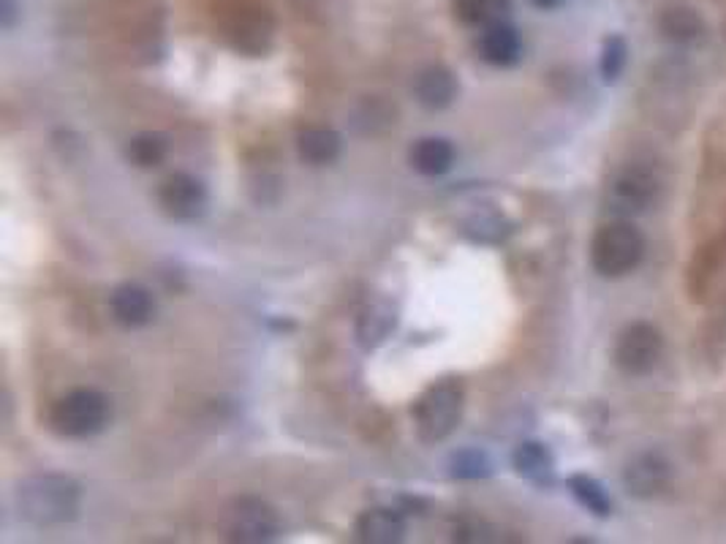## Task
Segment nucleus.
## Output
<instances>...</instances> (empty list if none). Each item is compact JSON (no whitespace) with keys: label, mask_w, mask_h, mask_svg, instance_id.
Instances as JSON below:
<instances>
[{"label":"nucleus","mask_w":726,"mask_h":544,"mask_svg":"<svg viewBox=\"0 0 726 544\" xmlns=\"http://www.w3.org/2000/svg\"><path fill=\"white\" fill-rule=\"evenodd\" d=\"M110 311L112 316H115L117 325L128 327V330H137V327H144L153 321L155 300L144 287L123 283V287H117L115 292H112Z\"/></svg>","instance_id":"nucleus-9"},{"label":"nucleus","mask_w":726,"mask_h":544,"mask_svg":"<svg viewBox=\"0 0 726 544\" xmlns=\"http://www.w3.org/2000/svg\"><path fill=\"white\" fill-rule=\"evenodd\" d=\"M395 321H397L395 311H392L386 303L370 305V308L362 314V319H359L357 327L359 343H362L365 349L379 346V343L390 336V330H395Z\"/></svg>","instance_id":"nucleus-19"},{"label":"nucleus","mask_w":726,"mask_h":544,"mask_svg":"<svg viewBox=\"0 0 726 544\" xmlns=\"http://www.w3.org/2000/svg\"><path fill=\"white\" fill-rule=\"evenodd\" d=\"M479 55L482 61H487L491 66H512L523 55V41H520L518 28H512L509 23H493L487 28H482L479 36Z\"/></svg>","instance_id":"nucleus-11"},{"label":"nucleus","mask_w":726,"mask_h":544,"mask_svg":"<svg viewBox=\"0 0 726 544\" xmlns=\"http://www.w3.org/2000/svg\"><path fill=\"white\" fill-rule=\"evenodd\" d=\"M166 153H169V144H166L161 134H139L126 148L128 161L139 166V169H153V166H158L166 159Z\"/></svg>","instance_id":"nucleus-20"},{"label":"nucleus","mask_w":726,"mask_h":544,"mask_svg":"<svg viewBox=\"0 0 726 544\" xmlns=\"http://www.w3.org/2000/svg\"><path fill=\"white\" fill-rule=\"evenodd\" d=\"M462 401H466V392H462L460 381L444 379L430 387L413 406V428H417L419 441L438 444V441L449 439L462 417Z\"/></svg>","instance_id":"nucleus-2"},{"label":"nucleus","mask_w":726,"mask_h":544,"mask_svg":"<svg viewBox=\"0 0 726 544\" xmlns=\"http://www.w3.org/2000/svg\"><path fill=\"white\" fill-rule=\"evenodd\" d=\"M623 66H626V41L621 36H612L604 45V55H601V74L607 83L621 77Z\"/></svg>","instance_id":"nucleus-23"},{"label":"nucleus","mask_w":726,"mask_h":544,"mask_svg":"<svg viewBox=\"0 0 726 544\" xmlns=\"http://www.w3.org/2000/svg\"><path fill=\"white\" fill-rule=\"evenodd\" d=\"M215 23L220 25L226 39L234 41V47L251 52L265 50L272 34L270 9L262 0H218Z\"/></svg>","instance_id":"nucleus-5"},{"label":"nucleus","mask_w":726,"mask_h":544,"mask_svg":"<svg viewBox=\"0 0 726 544\" xmlns=\"http://www.w3.org/2000/svg\"><path fill=\"white\" fill-rule=\"evenodd\" d=\"M406 536V520L400 511L375 506L359 515L357 520V539L368 544H392Z\"/></svg>","instance_id":"nucleus-12"},{"label":"nucleus","mask_w":726,"mask_h":544,"mask_svg":"<svg viewBox=\"0 0 726 544\" xmlns=\"http://www.w3.org/2000/svg\"><path fill=\"white\" fill-rule=\"evenodd\" d=\"M569 490H572L574 498H577L588 511H594V515H599V517L610 515V509H612L610 495H607V490L601 488L594 477L574 473V477L569 479Z\"/></svg>","instance_id":"nucleus-21"},{"label":"nucleus","mask_w":726,"mask_h":544,"mask_svg":"<svg viewBox=\"0 0 726 544\" xmlns=\"http://www.w3.org/2000/svg\"><path fill=\"white\" fill-rule=\"evenodd\" d=\"M297 150L300 159L308 161L314 166H324L332 164L341 153V137H337L332 128H305L303 134L297 137Z\"/></svg>","instance_id":"nucleus-15"},{"label":"nucleus","mask_w":726,"mask_h":544,"mask_svg":"<svg viewBox=\"0 0 726 544\" xmlns=\"http://www.w3.org/2000/svg\"><path fill=\"white\" fill-rule=\"evenodd\" d=\"M655 180L642 169H626L615 177L610 188V202L615 213L632 215L645 210V204L653 199Z\"/></svg>","instance_id":"nucleus-10"},{"label":"nucleus","mask_w":726,"mask_h":544,"mask_svg":"<svg viewBox=\"0 0 726 544\" xmlns=\"http://www.w3.org/2000/svg\"><path fill=\"white\" fill-rule=\"evenodd\" d=\"M664 30L672 39H691L699 34V20L688 9H672L664 17Z\"/></svg>","instance_id":"nucleus-24"},{"label":"nucleus","mask_w":726,"mask_h":544,"mask_svg":"<svg viewBox=\"0 0 726 544\" xmlns=\"http://www.w3.org/2000/svg\"><path fill=\"white\" fill-rule=\"evenodd\" d=\"M408 161H411V166L419 175L438 177L444 172H449L451 164H455V148H451L449 139L424 137L413 144L411 153H408Z\"/></svg>","instance_id":"nucleus-14"},{"label":"nucleus","mask_w":726,"mask_h":544,"mask_svg":"<svg viewBox=\"0 0 726 544\" xmlns=\"http://www.w3.org/2000/svg\"><path fill=\"white\" fill-rule=\"evenodd\" d=\"M20 515L39 528L72 522L79 511V484L61 473H41L17 488Z\"/></svg>","instance_id":"nucleus-1"},{"label":"nucleus","mask_w":726,"mask_h":544,"mask_svg":"<svg viewBox=\"0 0 726 544\" xmlns=\"http://www.w3.org/2000/svg\"><path fill=\"white\" fill-rule=\"evenodd\" d=\"M413 96L428 110H444L457 96L455 74L444 66L424 68V72H419L417 83H413Z\"/></svg>","instance_id":"nucleus-13"},{"label":"nucleus","mask_w":726,"mask_h":544,"mask_svg":"<svg viewBox=\"0 0 726 544\" xmlns=\"http://www.w3.org/2000/svg\"><path fill=\"white\" fill-rule=\"evenodd\" d=\"M661 357V332L653 325H637L626 327L615 343V363L623 374L628 376H645L659 365Z\"/></svg>","instance_id":"nucleus-7"},{"label":"nucleus","mask_w":726,"mask_h":544,"mask_svg":"<svg viewBox=\"0 0 726 544\" xmlns=\"http://www.w3.org/2000/svg\"><path fill=\"white\" fill-rule=\"evenodd\" d=\"M626 484L634 495H653L666 484V466L655 455H642L626 468Z\"/></svg>","instance_id":"nucleus-18"},{"label":"nucleus","mask_w":726,"mask_h":544,"mask_svg":"<svg viewBox=\"0 0 726 544\" xmlns=\"http://www.w3.org/2000/svg\"><path fill=\"white\" fill-rule=\"evenodd\" d=\"M220 531H224L229 542H270L281 531V520H278V511L267 501L254 498V495H242V498H234L224 509Z\"/></svg>","instance_id":"nucleus-6"},{"label":"nucleus","mask_w":726,"mask_h":544,"mask_svg":"<svg viewBox=\"0 0 726 544\" xmlns=\"http://www.w3.org/2000/svg\"><path fill=\"white\" fill-rule=\"evenodd\" d=\"M455 17L471 28H487L493 23H501L512 9V0H455Z\"/></svg>","instance_id":"nucleus-17"},{"label":"nucleus","mask_w":726,"mask_h":544,"mask_svg":"<svg viewBox=\"0 0 726 544\" xmlns=\"http://www.w3.org/2000/svg\"><path fill=\"white\" fill-rule=\"evenodd\" d=\"M531 3H534V7H539V9H558L563 0H531Z\"/></svg>","instance_id":"nucleus-26"},{"label":"nucleus","mask_w":726,"mask_h":544,"mask_svg":"<svg viewBox=\"0 0 726 544\" xmlns=\"http://www.w3.org/2000/svg\"><path fill=\"white\" fill-rule=\"evenodd\" d=\"M514 468L523 473L525 479H531L534 484H552V455L547 452L545 444H536V441H525L514 450Z\"/></svg>","instance_id":"nucleus-16"},{"label":"nucleus","mask_w":726,"mask_h":544,"mask_svg":"<svg viewBox=\"0 0 726 544\" xmlns=\"http://www.w3.org/2000/svg\"><path fill=\"white\" fill-rule=\"evenodd\" d=\"M158 204L171 218L193 220L196 215H202L204 204H207V191H204V186L193 175L175 172V175H169L161 182Z\"/></svg>","instance_id":"nucleus-8"},{"label":"nucleus","mask_w":726,"mask_h":544,"mask_svg":"<svg viewBox=\"0 0 726 544\" xmlns=\"http://www.w3.org/2000/svg\"><path fill=\"white\" fill-rule=\"evenodd\" d=\"M645 240L628 220H612L596 231L590 242V262L596 273L607 278H621L642 262Z\"/></svg>","instance_id":"nucleus-4"},{"label":"nucleus","mask_w":726,"mask_h":544,"mask_svg":"<svg viewBox=\"0 0 726 544\" xmlns=\"http://www.w3.org/2000/svg\"><path fill=\"white\" fill-rule=\"evenodd\" d=\"M451 473L460 479H479L491 473V460L479 450H462L451 457Z\"/></svg>","instance_id":"nucleus-22"},{"label":"nucleus","mask_w":726,"mask_h":544,"mask_svg":"<svg viewBox=\"0 0 726 544\" xmlns=\"http://www.w3.org/2000/svg\"><path fill=\"white\" fill-rule=\"evenodd\" d=\"M110 397L99 390H74L63 395L50 412V428L63 439H88L110 422Z\"/></svg>","instance_id":"nucleus-3"},{"label":"nucleus","mask_w":726,"mask_h":544,"mask_svg":"<svg viewBox=\"0 0 726 544\" xmlns=\"http://www.w3.org/2000/svg\"><path fill=\"white\" fill-rule=\"evenodd\" d=\"M14 20H17V7H14V0H0V23H3V28H12Z\"/></svg>","instance_id":"nucleus-25"}]
</instances>
